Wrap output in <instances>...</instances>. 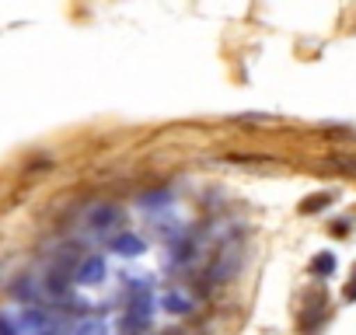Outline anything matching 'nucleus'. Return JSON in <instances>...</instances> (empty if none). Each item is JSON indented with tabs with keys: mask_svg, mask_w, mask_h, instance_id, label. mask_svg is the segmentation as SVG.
Returning a JSON list of instances; mask_svg holds the SVG:
<instances>
[{
	"mask_svg": "<svg viewBox=\"0 0 356 335\" xmlns=\"http://www.w3.org/2000/svg\"><path fill=\"white\" fill-rule=\"evenodd\" d=\"M164 199H168V193H150L143 203H147V206H154V203H164Z\"/></svg>",
	"mask_w": 356,
	"mask_h": 335,
	"instance_id": "15",
	"label": "nucleus"
},
{
	"mask_svg": "<svg viewBox=\"0 0 356 335\" xmlns=\"http://www.w3.org/2000/svg\"><path fill=\"white\" fill-rule=\"evenodd\" d=\"M0 335H18V325L8 314H0Z\"/></svg>",
	"mask_w": 356,
	"mask_h": 335,
	"instance_id": "13",
	"label": "nucleus"
},
{
	"mask_svg": "<svg viewBox=\"0 0 356 335\" xmlns=\"http://www.w3.org/2000/svg\"><path fill=\"white\" fill-rule=\"evenodd\" d=\"M22 325L39 332V328H46V314H42V311H35V307H25V311H22Z\"/></svg>",
	"mask_w": 356,
	"mask_h": 335,
	"instance_id": "9",
	"label": "nucleus"
},
{
	"mask_svg": "<svg viewBox=\"0 0 356 335\" xmlns=\"http://www.w3.org/2000/svg\"><path fill=\"white\" fill-rule=\"evenodd\" d=\"M335 272V255L332 252H321L311 259V276H332Z\"/></svg>",
	"mask_w": 356,
	"mask_h": 335,
	"instance_id": "7",
	"label": "nucleus"
},
{
	"mask_svg": "<svg viewBox=\"0 0 356 335\" xmlns=\"http://www.w3.org/2000/svg\"><path fill=\"white\" fill-rule=\"evenodd\" d=\"M74 335H108V325L102 318H91V321H81Z\"/></svg>",
	"mask_w": 356,
	"mask_h": 335,
	"instance_id": "8",
	"label": "nucleus"
},
{
	"mask_svg": "<svg viewBox=\"0 0 356 335\" xmlns=\"http://www.w3.org/2000/svg\"><path fill=\"white\" fill-rule=\"evenodd\" d=\"M11 293H15L18 300H32V279H29V276H22V279L11 286Z\"/></svg>",
	"mask_w": 356,
	"mask_h": 335,
	"instance_id": "10",
	"label": "nucleus"
},
{
	"mask_svg": "<svg viewBox=\"0 0 356 335\" xmlns=\"http://www.w3.org/2000/svg\"><path fill=\"white\" fill-rule=\"evenodd\" d=\"M332 203H335V196H332V193H314V196H311V199H304L297 210H300V213H321V210H325V206H332Z\"/></svg>",
	"mask_w": 356,
	"mask_h": 335,
	"instance_id": "5",
	"label": "nucleus"
},
{
	"mask_svg": "<svg viewBox=\"0 0 356 335\" xmlns=\"http://www.w3.org/2000/svg\"><path fill=\"white\" fill-rule=\"evenodd\" d=\"M81 262H84V259H81V248L67 245V248H60V252H56L53 269H56V272H67V269H74V272H77V269H81Z\"/></svg>",
	"mask_w": 356,
	"mask_h": 335,
	"instance_id": "4",
	"label": "nucleus"
},
{
	"mask_svg": "<svg viewBox=\"0 0 356 335\" xmlns=\"http://www.w3.org/2000/svg\"><path fill=\"white\" fill-rule=\"evenodd\" d=\"M335 164H342L346 172H356V157H346V154H339V157H335Z\"/></svg>",
	"mask_w": 356,
	"mask_h": 335,
	"instance_id": "14",
	"label": "nucleus"
},
{
	"mask_svg": "<svg viewBox=\"0 0 356 335\" xmlns=\"http://www.w3.org/2000/svg\"><path fill=\"white\" fill-rule=\"evenodd\" d=\"M342 300H349V304L356 300V269H353V276H349V283L342 286Z\"/></svg>",
	"mask_w": 356,
	"mask_h": 335,
	"instance_id": "12",
	"label": "nucleus"
},
{
	"mask_svg": "<svg viewBox=\"0 0 356 335\" xmlns=\"http://www.w3.org/2000/svg\"><path fill=\"white\" fill-rule=\"evenodd\" d=\"M119 220H122V213L112 203H98L88 210V227H95V231H105L108 224H119Z\"/></svg>",
	"mask_w": 356,
	"mask_h": 335,
	"instance_id": "1",
	"label": "nucleus"
},
{
	"mask_svg": "<svg viewBox=\"0 0 356 335\" xmlns=\"http://www.w3.org/2000/svg\"><path fill=\"white\" fill-rule=\"evenodd\" d=\"M35 335H49V332H35Z\"/></svg>",
	"mask_w": 356,
	"mask_h": 335,
	"instance_id": "16",
	"label": "nucleus"
},
{
	"mask_svg": "<svg viewBox=\"0 0 356 335\" xmlns=\"http://www.w3.org/2000/svg\"><path fill=\"white\" fill-rule=\"evenodd\" d=\"M74 276H77V283H84V286H98V283L105 279V259H98V255H88Z\"/></svg>",
	"mask_w": 356,
	"mask_h": 335,
	"instance_id": "2",
	"label": "nucleus"
},
{
	"mask_svg": "<svg viewBox=\"0 0 356 335\" xmlns=\"http://www.w3.org/2000/svg\"><path fill=\"white\" fill-rule=\"evenodd\" d=\"M112 252H115V255L133 259V255H143V252H147V245H143V238H136V234H119V238L112 241Z\"/></svg>",
	"mask_w": 356,
	"mask_h": 335,
	"instance_id": "3",
	"label": "nucleus"
},
{
	"mask_svg": "<svg viewBox=\"0 0 356 335\" xmlns=\"http://www.w3.org/2000/svg\"><path fill=\"white\" fill-rule=\"evenodd\" d=\"M164 307H168V311H175V314H186V311H189V304H186L182 297H175V293H168V297H164Z\"/></svg>",
	"mask_w": 356,
	"mask_h": 335,
	"instance_id": "11",
	"label": "nucleus"
},
{
	"mask_svg": "<svg viewBox=\"0 0 356 335\" xmlns=\"http://www.w3.org/2000/svg\"><path fill=\"white\" fill-rule=\"evenodd\" d=\"M46 293H53V297H67L70 293V279H67V272H49L46 276Z\"/></svg>",
	"mask_w": 356,
	"mask_h": 335,
	"instance_id": "6",
	"label": "nucleus"
},
{
	"mask_svg": "<svg viewBox=\"0 0 356 335\" xmlns=\"http://www.w3.org/2000/svg\"><path fill=\"white\" fill-rule=\"evenodd\" d=\"M0 276H4V265H0Z\"/></svg>",
	"mask_w": 356,
	"mask_h": 335,
	"instance_id": "17",
	"label": "nucleus"
}]
</instances>
